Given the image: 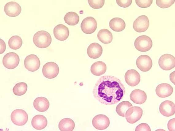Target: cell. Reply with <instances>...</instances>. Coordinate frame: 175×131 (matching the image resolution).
I'll return each mask as SVG.
<instances>
[{"mask_svg":"<svg viewBox=\"0 0 175 131\" xmlns=\"http://www.w3.org/2000/svg\"><path fill=\"white\" fill-rule=\"evenodd\" d=\"M175 2V0H158L156 1V4L159 7L161 8H169L173 5Z\"/></svg>","mask_w":175,"mask_h":131,"instance_id":"cell-31","label":"cell"},{"mask_svg":"<svg viewBox=\"0 0 175 131\" xmlns=\"http://www.w3.org/2000/svg\"><path fill=\"white\" fill-rule=\"evenodd\" d=\"M75 123L71 119L65 118L61 119L58 124V128L61 131H72L74 129Z\"/></svg>","mask_w":175,"mask_h":131,"instance_id":"cell-26","label":"cell"},{"mask_svg":"<svg viewBox=\"0 0 175 131\" xmlns=\"http://www.w3.org/2000/svg\"><path fill=\"white\" fill-rule=\"evenodd\" d=\"M153 0L135 1L137 5L142 8H146L150 7L153 2Z\"/></svg>","mask_w":175,"mask_h":131,"instance_id":"cell-33","label":"cell"},{"mask_svg":"<svg viewBox=\"0 0 175 131\" xmlns=\"http://www.w3.org/2000/svg\"><path fill=\"white\" fill-rule=\"evenodd\" d=\"M53 32L55 38L60 41L66 39L69 35L68 28L63 24H59L56 26L53 29Z\"/></svg>","mask_w":175,"mask_h":131,"instance_id":"cell-17","label":"cell"},{"mask_svg":"<svg viewBox=\"0 0 175 131\" xmlns=\"http://www.w3.org/2000/svg\"><path fill=\"white\" fill-rule=\"evenodd\" d=\"M24 66L26 69L31 72L37 70L40 66V61L38 57L34 54L27 56L24 61Z\"/></svg>","mask_w":175,"mask_h":131,"instance_id":"cell-10","label":"cell"},{"mask_svg":"<svg viewBox=\"0 0 175 131\" xmlns=\"http://www.w3.org/2000/svg\"><path fill=\"white\" fill-rule=\"evenodd\" d=\"M64 20L65 22L70 25H75L79 21V17L77 13L73 12H69L65 15Z\"/></svg>","mask_w":175,"mask_h":131,"instance_id":"cell-27","label":"cell"},{"mask_svg":"<svg viewBox=\"0 0 175 131\" xmlns=\"http://www.w3.org/2000/svg\"><path fill=\"white\" fill-rule=\"evenodd\" d=\"M125 88L118 78L111 75L101 77L94 87L92 93L95 98L105 105L116 104L125 94Z\"/></svg>","mask_w":175,"mask_h":131,"instance_id":"cell-1","label":"cell"},{"mask_svg":"<svg viewBox=\"0 0 175 131\" xmlns=\"http://www.w3.org/2000/svg\"><path fill=\"white\" fill-rule=\"evenodd\" d=\"M159 110L160 113L164 116H171L175 113V104L170 100L164 101L160 105Z\"/></svg>","mask_w":175,"mask_h":131,"instance_id":"cell-16","label":"cell"},{"mask_svg":"<svg viewBox=\"0 0 175 131\" xmlns=\"http://www.w3.org/2000/svg\"><path fill=\"white\" fill-rule=\"evenodd\" d=\"M155 91L158 96L161 98H165L171 95L173 92V88L170 84L164 83L158 85Z\"/></svg>","mask_w":175,"mask_h":131,"instance_id":"cell-18","label":"cell"},{"mask_svg":"<svg viewBox=\"0 0 175 131\" xmlns=\"http://www.w3.org/2000/svg\"><path fill=\"white\" fill-rule=\"evenodd\" d=\"M47 123L46 118L43 115L40 114L35 116L31 121L32 126L37 130L43 129L47 125Z\"/></svg>","mask_w":175,"mask_h":131,"instance_id":"cell-22","label":"cell"},{"mask_svg":"<svg viewBox=\"0 0 175 131\" xmlns=\"http://www.w3.org/2000/svg\"><path fill=\"white\" fill-rule=\"evenodd\" d=\"M59 68L58 65L52 62L46 63L43 66L42 69V73L46 78L53 79L58 75Z\"/></svg>","mask_w":175,"mask_h":131,"instance_id":"cell-5","label":"cell"},{"mask_svg":"<svg viewBox=\"0 0 175 131\" xmlns=\"http://www.w3.org/2000/svg\"><path fill=\"white\" fill-rule=\"evenodd\" d=\"M103 52L102 46L99 43H91L87 49V53L91 58L96 59L99 58Z\"/></svg>","mask_w":175,"mask_h":131,"instance_id":"cell-20","label":"cell"},{"mask_svg":"<svg viewBox=\"0 0 175 131\" xmlns=\"http://www.w3.org/2000/svg\"><path fill=\"white\" fill-rule=\"evenodd\" d=\"M132 107V105L128 101H123L116 106V111L117 114L122 117H125V114L127 110Z\"/></svg>","mask_w":175,"mask_h":131,"instance_id":"cell-28","label":"cell"},{"mask_svg":"<svg viewBox=\"0 0 175 131\" xmlns=\"http://www.w3.org/2000/svg\"><path fill=\"white\" fill-rule=\"evenodd\" d=\"M153 45L151 39L148 36L142 35L138 37L134 42L135 48L141 52H146L150 50Z\"/></svg>","mask_w":175,"mask_h":131,"instance_id":"cell-3","label":"cell"},{"mask_svg":"<svg viewBox=\"0 0 175 131\" xmlns=\"http://www.w3.org/2000/svg\"><path fill=\"white\" fill-rule=\"evenodd\" d=\"M27 84L25 82H19L16 84L13 89L14 94L18 96H21L25 94L27 90Z\"/></svg>","mask_w":175,"mask_h":131,"instance_id":"cell-30","label":"cell"},{"mask_svg":"<svg viewBox=\"0 0 175 131\" xmlns=\"http://www.w3.org/2000/svg\"><path fill=\"white\" fill-rule=\"evenodd\" d=\"M158 64L162 69L164 70H170L175 67V57L170 54H164L159 58Z\"/></svg>","mask_w":175,"mask_h":131,"instance_id":"cell-9","label":"cell"},{"mask_svg":"<svg viewBox=\"0 0 175 131\" xmlns=\"http://www.w3.org/2000/svg\"><path fill=\"white\" fill-rule=\"evenodd\" d=\"M19 61V58L18 54L15 52H10L4 56L2 62L6 68L13 69L18 66Z\"/></svg>","mask_w":175,"mask_h":131,"instance_id":"cell-7","label":"cell"},{"mask_svg":"<svg viewBox=\"0 0 175 131\" xmlns=\"http://www.w3.org/2000/svg\"><path fill=\"white\" fill-rule=\"evenodd\" d=\"M107 66L105 63L101 61H98L93 63L91 66L90 70L94 75L100 76L106 72Z\"/></svg>","mask_w":175,"mask_h":131,"instance_id":"cell-23","label":"cell"},{"mask_svg":"<svg viewBox=\"0 0 175 131\" xmlns=\"http://www.w3.org/2000/svg\"><path fill=\"white\" fill-rule=\"evenodd\" d=\"M136 64L137 67L141 71L146 72L151 69L153 63L151 58L149 56L142 55L137 58Z\"/></svg>","mask_w":175,"mask_h":131,"instance_id":"cell-13","label":"cell"},{"mask_svg":"<svg viewBox=\"0 0 175 131\" xmlns=\"http://www.w3.org/2000/svg\"><path fill=\"white\" fill-rule=\"evenodd\" d=\"M175 71H174L171 73L169 75V79L170 81L174 84L175 83Z\"/></svg>","mask_w":175,"mask_h":131,"instance_id":"cell-38","label":"cell"},{"mask_svg":"<svg viewBox=\"0 0 175 131\" xmlns=\"http://www.w3.org/2000/svg\"><path fill=\"white\" fill-rule=\"evenodd\" d=\"M126 82L129 85L134 87L139 83L140 76L139 73L134 69L128 70L124 76Z\"/></svg>","mask_w":175,"mask_h":131,"instance_id":"cell-14","label":"cell"},{"mask_svg":"<svg viewBox=\"0 0 175 131\" xmlns=\"http://www.w3.org/2000/svg\"><path fill=\"white\" fill-rule=\"evenodd\" d=\"M0 40V54H2L6 49V43L4 41L1 39Z\"/></svg>","mask_w":175,"mask_h":131,"instance_id":"cell-37","label":"cell"},{"mask_svg":"<svg viewBox=\"0 0 175 131\" xmlns=\"http://www.w3.org/2000/svg\"><path fill=\"white\" fill-rule=\"evenodd\" d=\"M98 39L104 44L111 43L113 40V35L111 32L106 29L100 30L97 34Z\"/></svg>","mask_w":175,"mask_h":131,"instance_id":"cell-25","label":"cell"},{"mask_svg":"<svg viewBox=\"0 0 175 131\" xmlns=\"http://www.w3.org/2000/svg\"><path fill=\"white\" fill-rule=\"evenodd\" d=\"M11 120L15 125L22 126L25 124L28 120V116L25 111L21 109L15 110L11 113Z\"/></svg>","mask_w":175,"mask_h":131,"instance_id":"cell-4","label":"cell"},{"mask_svg":"<svg viewBox=\"0 0 175 131\" xmlns=\"http://www.w3.org/2000/svg\"><path fill=\"white\" fill-rule=\"evenodd\" d=\"M117 4L120 7L123 8H126L130 6L132 3L131 0H116Z\"/></svg>","mask_w":175,"mask_h":131,"instance_id":"cell-35","label":"cell"},{"mask_svg":"<svg viewBox=\"0 0 175 131\" xmlns=\"http://www.w3.org/2000/svg\"><path fill=\"white\" fill-rule=\"evenodd\" d=\"M168 128L170 131H175V118L170 120L167 124Z\"/></svg>","mask_w":175,"mask_h":131,"instance_id":"cell-36","label":"cell"},{"mask_svg":"<svg viewBox=\"0 0 175 131\" xmlns=\"http://www.w3.org/2000/svg\"><path fill=\"white\" fill-rule=\"evenodd\" d=\"M149 24L148 17L145 15H142L135 19L133 23V27L134 30L137 32H144L148 29Z\"/></svg>","mask_w":175,"mask_h":131,"instance_id":"cell-12","label":"cell"},{"mask_svg":"<svg viewBox=\"0 0 175 131\" xmlns=\"http://www.w3.org/2000/svg\"><path fill=\"white\" fill-rule=\"evenodd\" d=\"M4 11L6 14L9 17H15L20 14L21 8L18 3L15 2H10L5 5Z\"/></svg>","mask_w":175,"mask_h":131,"instance_id":"cell-15","label":"cell"},{"mask_svg":"<svg viewBox=\"0 0 175 131\" xmlns=\"http://www.w3.org/2000/svg\"><path fill=\"white\" fill-rule=\"evenodd\" d=\"M149 125L146 123H142L138 125L136 128L135 131H151Z\"/></svg>","mask_w":175,"mask_h":131,"instance_id":"cell-34","label":"cell"},{"mask_svg":"<svg viewBox=\"0 0 175 131\" xmlns=\"http://www.w3.org/2000/svg\"><path fill=\"white\" fill-rule=\"evenodd\" d=\"M143 114L142 109L139 107H132L129 108L125 114L127 121L130 124H134L139 120Z\"/></svg>","mask_w":175,"mask_h":131,"instance_id":"cell-6","label":"cell"},{"mask_svg":"<svg viewBox=\"0 0 175 131\" xmlns=\"http://www.w3.org/2000/svg\"><path fill=\"white\" fill-rule=\"evenodd\" d=\"M50 104L48 99L43 97H39L35 99L33 103L34 108L40 112H44L47 110Z\"/></svg>","mask_w":175,"mask_h":131,"instance_id":"cell-21","label":"cell"},{"mask_svg":"<svg viewBox=\"0 0 175 131\" xmlns=\"http://www.w3.org/2000/svg\"><path fill=\"white\" fill-rule=\"evenodd\" d=\"M88 3L92 8L97 9L102 7L104 4V0H88Z\"/></svg>","mask_w":175,"mask_h":131,"instance_id":"cell-32","label":"cell"},{"mask_svg":"<svg viewBox=\"0 0 175 131\" xmlns=\"http://www.w3.org/2000/svg\"><path fill=\"white\" fill-rule=\"evenodd\" d=\"M23 41L21 38L18 36H12L8 41L9 47L13 50H17L21 46Z\"/></svg>","mask_w":175,"mask_h":131,"instance_id":"cell-29","label":"cell"},{"mask_svg":"<svg viewBox=\"0 0 175 131\" xmlns=\"http://www.w3.org/2000/svg\"><path fill=\"white\" fill-rule=\"evenodd\" d=\"M97 25V21L94 18L88 17L83 19L81 23L80 27L84 33L91 34L95 31Z\"/></svg>","mask_w":175,"mask_h":131,"instance_id":"cell-8","label":"cell"},{"mask_svg":"<svg viewBox=\"0 0 175 131\" xmlns=\"http://www.w3.org/2000/svg\"><path fill=\"white\" fill-rule=\"evenodd\" d=\"M110 28L113 31L120 32L124 29L126 24L124 21L119 17H115L111 19L109 23Z\"/></svg>","mask_w":175,"mask_h":131,"instance_id":"cell-24","label":"cell"},{"mask_svg":"<svg viewBox=\"0 0 175 131\" xmlns=\"http://www.w3.org/2000/svg\"><path fill=\"white\" fill-rule=\"evenodd\" d=\"M33 41L37 47L41 48H45L50 45L52 38L50 34L48 32L41 30L35 34L33 36Z\"/></svg>","mask_w":175,"mask_h":131,"instance_id":"cell-2","label":"cell"},{"mask_svg":"<svg viewBox=\"0 0 175 131\" xmlns=\"http://www.w3.org/2000/svg\"><path fill=\"white\" fill-rule=\"evenodd\" d=\"M92 123L93 126L96 129L103 130L108 127L110 125V121L107 116L104 114H99L93 118Z\"/></svg>","mask_w":175,"mask_h":131,"instance_id":"cell-11","label":"cell"},{"mask_svg":"<svg viewBox=\"0 0 175 131\" xmlns=\"http://www.w3.org/2000/svg\"><path fill=\"white\" fill-rule=\"evenodd\" d=\"M130 100L134 103L139 104L144 103L147 99V95L145 92L139 89L132 91L130 94Z\"/></svg>","mask_w":175,"mask_h":131,"instance_id":"cell-19","label":"cell"}]
</instances>
